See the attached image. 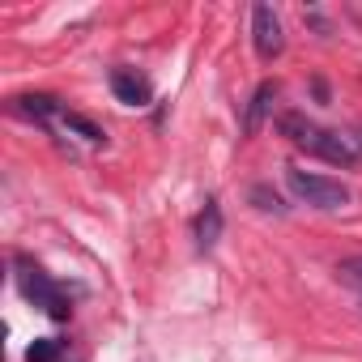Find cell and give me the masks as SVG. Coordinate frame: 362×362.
<instances>
[{
	"instance_id": "cell-2",
	"label": "cell",
	"mask_w": 362,
	"mask_h": 362,
	"mask_svg": "<svg viewBox=\"0 0 362 362\" xmlns=\"http://www.w3.org/2000/svg\"><path fill=\"white\" fill-rule=\"evenodd\" d=\"M286 184L290 192L311 205V209H324V214H337L349 205V188L332 175H320V170H303V166H286Z\"/></svg>"
},
{
	"instance_id": "cell-10",
	"label": "cell",
	"mask_w": 362,
	"mask_h": 362,
	"mask_svg": "<svg viewBox=\"0 0 362 362\" xmlns=\"http://www.w3.org/2000/svg\"><path fill=\"white\" fill-rule=\"evenodd\" d=\"M60 358V341L56 337H39L30 349H26V362H56Z\"/></svg>"
},
{
	"instance_id": "cell-13",
	"label": "cell",
	"mask_w": 362,
	"mask_h": 362,
	"mask_svg": "<svg viewBox=\"0 0 362 362\" xmlns=\"http://www.w3.org/2000/svg\"><path fill=\"white\" fill-rule=\"evenodd\" d=\"M345 136H349V145H354V149H358V158H362V128H354V132H345Z\"/></svg>"
},
{
	"instance_id": "cell-11",
	"label": "cell",
	"mask_w": 362,
	"mask_h": 362,
	"mask_svg": "<svg viewBox=\"0 0 362 362\" xmlns=\"http://www.w3.org/2000/svg\"><path fill=\"white\" fill-rule=\"evenodd\" d=\"M337 281H341V286H354V290H362V256H349V260H341V264H337Z\"/></svg>"
},
{
	"instance_id": "cell-4",
	"label": "cell",
	"mask_w": 362,
	"mask_h": 362,
	"mask_svg": "<svg viewBox=\"0 0 362 362\" xmlns=\"http://www.w3.org/2000/svg\"><path fill=\"white\" fill-rule=\"evenodd\" d=\"M252 43H256L260 60H277L281 56L286 35H281V18L273 13V5H256L252 9Z\"/></svg>"
},
{
	"instance_id": "cell-9",
	"label": "cell",
	"mask_w": 362,
	"mask_h": 362,
	"mask_svg": "<svg viewBox=\"0 0 362 362\" xmlns=\"http://www.w3.org/2000/svg\"><path fill=\"white\" fill-rule=\"evenodd\" d=\"M60 119H64V128H73V132H81L86 141H103V128H98L94 119H86V115H77V111H64Z\"/></svg>"
},
{
	"instance_id": "cell-12",
	"label": "cell",
	"mask_w": 362,
	"mask_h": 362,
	"mask_svg": "<svg viewBox=\"0 0 362 362\" xmlns=\"http://www.w3.org/2000/svg\"><path fill=\"white\" fill-rule=\"evenodd\" d=\"M247 197H252V205H256V209H264V214H286L281 197H277V192H269V188H260V184H256Z\"/></svg>"
},
{
	"instance_id": "cell-5",
	"label": "cell",
	"mask_w": 362,
	"mask_h": 362,
	"mask_svg": "<svg viewBox=\"0 0 362 362\" xmlns=\"http://www.w3.org/2000/svg\"><path fill=\"white\" fill-rule=\"evenodd\" d=\"M111 94L124 103V107H145L153 98V86L136 73V69H115L111 73Z\"/></svg>"
},
{
	"instance_id": "cell-7",
	"label": "cell",
	"mask_w": 362,
	"mask_h": 362,
	"mask_svg": "<svg viewBox=\"0 0 362 362\" xmlns=\"http://www.w3.org/2000/svg\"><path fill=\"white\" fill-rule=\"evenodd\" d=\"M218 239H222V205L218 201H205V209L197 218V247L201 252H214Z\"/></svg>"
},
{
	"instance_id": "cell-8",
	"label": "cell",
	"mask_w": 362,
	"mask_h": 362,
	"mask_svg": "<svg viewBox=\"0 0 362 362\" xmlns=\"http://www.w3.org/2000/svg\"><path fill=\"white\" fill-rule=\"evenodd\" d=\"M13 111L18 115H30V119H52V115H64L60 103L52 94H18L13 98Z\"/></svg>"
},
{
	"instance_id": "cell-3",
	"label": "cell",
	"mask_w": 362,
	"mask_h": 362,
	"mask_svg": "<svg viewBox=\"0 0 362 362\" xmlns=\"http://www.w3.org/2000/svg\"><path fill=\"white\" fill-rule=\"evenodd\" d=\"M18 286H22V294L35 303V307H43L52 320H69V298H64V290L39 269V264H30V260H18Z\"/></svg>"
},
{
	"instance_id": "cell-6",
	"label": "cell",
	"mask_w": 362,
	"mask_h": 362,
	"mask_svg": "<svg viewBox=\"0 0 362 362\" xmlns=\"http://www.w3.org/2000/svg\"><path fill=\"white\" fill-rule=\"evenodd\" d=\"M273 103H277V86H273V81H260L256 94H252V103H247V119H243V132H247V136H256V132L264 128Z\"/></svg>"
},
{
	"instance_id": "cell-1",
	"label": "cell",
	"mask_w": 362,
	"mask_h": 362,
	"mask_svg": "<svg viewBox=\"0 0 362 362\" xmlns=\"http://www.w3.org/2000/svg\"><path fill=\"white\" fill-rule=\"evenodd\" d=\"M277 128H281V136H286L290 145H298V149H307V153H315V158H324V162H332V166H354V162H358V149L349 145L345 132L320 128V124H311V119L298 115V111H286V115L277 119Z\"/></svg>"
}]
</instances>
